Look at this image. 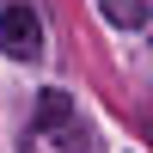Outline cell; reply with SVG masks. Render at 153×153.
<instances>
[{
  "label": "cell",
  "instance_id": "cell-1",
  "mask_svg": "<svg viewBox=\"0 0 153 153\" xmlns=\"http://www.w3.org/2000/svg\"><path fill=\"white\" fill-rule=\"evenodd\" d=\"M31 135H37V141H43V135H61V147H55V153H86V135H74V98L61 92V86H49V92L37 98Z\"/></svg>",
  "mask_w": 153,
  "mask_h": 153
},
{
  "label": "cell",
  "instance_id": "cell-2",
  "mask_svg": "<svg viewBox=\"0 0 153 153\" xmlns=\"http://www.w3.org/2000/svg\"><path fill=\"white\" fill-rule=\"evenodd\" d=\"M0 49H6L12 61H37L43 55V25H37V12L25 6V0H12V6L0 12Z\"/></svg>",
  "mask_w": 153,
  "mask_h": 153
},
{
  "label": "cell",
  "instance_id": "cell-3",
  "mask_svg": "<svg viewBox=\"0 0 153 153\" xmlns=\"http://www.w3.org/2000/svg\"><path fill=\"white\" fill-rule=\"evenodd\" d=\"M110 19L129 25V31H141V25L153 19V6H147V0H110Z\"/></svg>",
  "mask_w": 153,
  "mask_h": 153
},
{
  "label": "cell",
  "instance_id": "cell-4",
  "mask_svg": "<svg viewBox=\"0 0 153 153\" xmlns=\"http://www.w3.org/2000/svg\"><path fill=\"white\" fill-rule=\"evenodd\" d=\"M147 141H153V135H147Z\"/></svg>",
  "mask_w": 153,
  "mask_h": 153
}]
</instances>
